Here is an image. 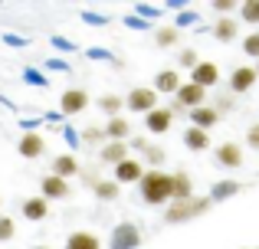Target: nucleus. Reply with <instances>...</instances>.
I'll use <instances>...</instances> for the list:
<instances>
[{
	"instance_id": "18",
	"label": "nucleus",
	"mask_w": 259,
	"mask_h": 249,
	"mask_svg": "<svg viewBox=\"0 0 259 249\" xmlns=\"http://www.w3.org/2000/svg\"><path fill=\"white\" fill-rule=\"evenodd\" d=\"M50 213V200L46 197H26L23 200V217L26 220H43Z\"/></svg>"
},
{
	"instance_id": "21",
	"label": "nucleus",
	"mask_w": 259,
	"mask_h": 249,
	"mask_svg": "<svg viewBox=\"0 0 259 249\" xmlns=\"http://www.w3.org/2000/svg\"><path fill=\"white\" fill-rule=\"evenodd\" d=\"M53 174L63 177V180H69L72 174H79V161L72 158V154H59V158L53 161Z\"/></svg>"
},
{
	"instance_id": "8",
	"label": "nucleus",
	"mask_w": 259,
	"mask_h": 249,
	"mask_svg": "<svg viewBox=\"0 0 259 249\" xmlns=\"http://www.w3.org/2000/svg\"><path fill=\"white\" fill-rule=\"evenodd\" d=\"M256 82H259V76H256L253 66H236V69L230 72V92H233V95H243V92H249Z\"/></svg>"
},
{
	"instance_id": "28",
	"label": "nucleus",
	"mask_w": 259,
	"mask_h": 249,
	"mask_svg": "<svg viewBox=\"0 0 259 249\" xmlns=\"http://www.w3.org/2000/svg\"><path fill=\"white\" fill-rule=\"evenodd\" d=\"M177 36H181V33H177L174 26H164V30H158V36H154V39H158L161 49H167V46H174V43H177Z\"/></svg>"
},
{
	"instance_id": "12",
	"label": "nucleus",
	"mask_w": 259,
	"mask_h": 249,
	"mask_svg": "<svg viewBox=\"0 0 259 249\" xmlns=\"http://www.w3.org/2000/svg\"><path fill=\"white\" fill-rule=\"evenodd\" d=\"M145 125H148V131H151V134H164L167 128L174 125V112L171 109H154V112H148V115H145Z\"/></svg>"
},
{
	"instance_id": "7",
	"label": "nucleus",
	"mask_w": 259,
	"mask_h": 249,
	"mask_svg": "<svg viewBox=\"0 0 259 249\" xmlns=\"http://www.w3.org/2000/svg\"><path fill=\"white\" fill-rule=\"evenodd\" d=\"M145 177V164L138 158H125L121 164H115V184H138Z\"/></svg>"
},
{
	"instance_id": "3",
	"label": "nucleus",
	"mask_w": 259,
	"mask_h": 249,
	"mask_svg": "<svg viewBox=\"0 0 259 249\" xmlns=\"http://www.w3.org/2000/svg\"><path fill=\"white\" fill-rule=\"evenodd\" d=\"M203 102H207V89H200V85H194V82H181V89L174 92L171 112L174 115L177 112H194V109H200Z\"/></svg>"
},
{
	"instance_id": "30",
	"label": "nucleus",
	"mask_w": 259,
	"mask_h": 249,
	"mask_svg": "<svg viewBox=\"0 0 259 249\" xmlns=\"http://www.w3.org/2000/svg\"><path fill=\"white\" fill-rule=\"evenodd\" d=\"M243 53L253 56V59H259V33H249V36L243 39Z\"/></svg>"
},
{
	"instance_id": "1",
	"label": "nucleus",
	"mask_w": 259,
	"mask_h": 249,
	"mask_svg": "<svg viewBox=\"0 0 259 249\" xmlns=\"http://www.w3.org/2000/svg\"><path fill=\"white\" fill-rule=\"evenodd\" d=\"M138 190H141V200L148 207H164L171 204V174H164L161 167H151L145 171V177L138 180Z\"/></svg>"
},
{
	"instance_id": "17",
	"label": "nucleus",
	"mask_w": 259,
	"mask_h": 249,
	"mask_svg": "<svg viewBox=\"0 0 259 249\" xmlns=\"http://www.w3.org/2000/svg\"><path fill=\"white\" fill-rule=\"evenodd\" d=\"M181 89V72L177 69H161L158 76H154V92H174Z\"/></svg>"
},
{
	"instance_id": "39",
	"label": "nucleus",
	"mask_w": 259,
	"mask_h": 249,
	"mask_svg": "<svg viewBox=\"0 0 259 249\" xmlns=\"http://www.w3.org/2000/svg\"><path fill=\"white\" fill-rule=\"evenodd\" d=\"M36 249H50V246H36Z\"/></svg>"
},
{
	"instance_id": "26",
	"label": "nucleus",
	"mask_w": 259,
	"mask_h": 249,
	"mask_svg": "<svg viewBox=\"0 0 259 249\" xmlns=\"http://www.w3.org/2000/svg\"><path fill=\"white\" fill-rule=\"evenodd\" d=\"M92 190H95V197H99V200H115V197L121 193L115 180H99V184H95Z\"/></svg>"
},
{
	"instance_id": "23",
	"label": "nucleus",
	"mask_w": 259,
	"mask_h": 249,
	"mask_svg": "<svg viewBox=\"0 0 259 249\" xmlns=\"http://www.w3.org/2000/svg\"><path fill=\"white\" fill-rule=\"evenodd\" d=\"M184 144H187L190 151H207V147H210V134H207V131H200V128H194V125H190L187 131H184Z\"/></svg>"
},
{
	"instance_id": "10",
	"label": "nucleus",
	"mask_w": 259,
	"mask_h": 249,
	"mask_svg": "<svg viewBox=\"0 0 259 249\" xmlns=\"http://www.w3.org/2000/svg\"><path fill=\"white\" fill-rule=\"evenodd\" d=\"M59 109H63V115H79V112L89 109V95L82 89H66L63 98H59Z\"/></svg>"
},
{
	"instance_id": "38",
	"label": "nucleus",
	"mask_w": 259,
	"mask_h": 249,
	"mask_svg": "<svg viewBox=\"0 0 259 249\" xmlns=\"http://www.w3.org/2000/svg\"><path fill=\"white\" fill-rule=\"evenodd\" d=\"M253 69H256V76H259V59H256V66H253Z\"/></svg>"
},
{
	"instance_id": "37",
	"label": "nucleus",
	"mask_w": 259,
	"mask_h": 249,
	"mask_svg": "<svg viewBox=\"0 0 259 249\" xmlns=\"http://www.w3.org/2000/svg\"><path fill=\"white\" fill-rule=\"evenodd\" d=\"M132 147H135V151H148V141H145V138H135Z\"/></svg>"
},
{
	"instance_id": "9",
	"label": "nucleus",
	"mask_w": 259,
	"mask_h": 249,
	"mask_svg": "<svg viewBox=\"0 0 259 249\" xmlns=\"http://www.w3.org/2000/svg\"><path fill=\"white\" fill-rule=\"evenodd\" d=\"M190 82L200 85V89L217 85V82H220V69H217V63H197L194 69H190Z\"/></svg>"
},
{
	"instance_id": "6",
	"label": "nucleus",
	"mask_w": 259,
	"mask_h": 249,
	"mask_svg": "<svg viewBox=\"0 0 259 249\" xmlns=\"http://www.w3.org/2000/svg\"><path fill=\"white\" fill-rule=\"evenodd\" d=\"M213 161H217V167H243V147L236 144V141H223V144H217V151H213Z\"/></svg>"
},
{
	"instance_id": "2",
	"label": "nucleus",
	"mask_w": 259,
	"mask_h": 249,
	"mask_svg": "<svg viewBox=\"0 0 259 249\" xmlns=\"http://www.w3.org/2000/svg\"><path fill=\"white\" fill-rule=\"evenodd\" d=\"M207 210H210V197H197L194 193L190 200H171L164 220L167 223H187V220L200 217V213H207Z\"/></svg>"
},
{
	"instance_id": "35",
	"label": "nucleus",
	"mask_w": 259,
	"mask_h": 249,
	"mask_svg": "<svg viewBox=\"0 0 259 249\" xmlns=\"http://www.w3.org/2000/svg\"><path fill=\"white\" fill-rule=\"evenodd\" d=\"M213 109H217V115H220V112H230V109H233V95H220Z\"/></svg>"
},
{
	"instance_id": "34",
	"label": "nucleus",
	"mask_w": 259,
	"mask_h": 249,
	"mask_svg": "<svg viewBox=\"0 0 259 249\" xmlns=\"http://www.w3.org/2000/svg\"><path fill=\"white\" fill-rule=\"evenodd\" d=\"M210 7H213L217 13H223V17H230V10H233V7H240V4H236V0H213Z\"/></svg>"
},
{
	"instance_id": "27",
	"label": "nucleus",
	"mask_w": 259,
	"mask_h": 249,
	"mask_svg": "<svg viewBox=\"0 0 259 249\" xmlns=\"http://www.w3.org/2000/svg\"><path fill=\"white\" fill-rule=\"evenodd\" d=\"M121 105H125V102H121L118 95H102V98H99V109H102V112H108L112 118L121 112Z\"/></svg>"
},
{
	"instance_id": "29",
	"label": "nucleus",
	"mask_w": 259,
	"mask_h": 249,
	"mask_svg": "<svg viewBox=\"0 0 259 249\" xmlns=\"http://www.w3.org/2000/svg\"><path fill=\"white\" fill-rule=\"evenodd\" d=\"M82 141H85V144H102V141H105V128H85V131H82Z\"/></svg>"
},
{
	"instance_id": "25",
	"label": "nucleus",
	"mask_w": 259,
	"mask_h": 249,
	"mask_svg": "<svg viewBox=\"0 0 259 249\" xmlns=\"http://www.w3.org/2000/svg\"><path fill=\"white\" fill-rule=\"evenodd\" d=\"M240 20L249 26H259V0H246V4H240Z\"/></svg>"
},
{
	"instance_id": "22",
	"label": "nucleus",
	"mask_w": 259,
	"mask_h": 249,
	"mask_svg": "<svg viewBox=\"0 0 259 249\" xmlns=\"http://www.w3.org/2000/svg\"><path fill=\"white\" fill-rule=\"evenodd\" d=\"M236 33H240V23H236L233 17H220L213 26V36L220 39V43H230V39H236Z\"/></svg>"
},
{
	"instance_id": "36",
	"label": "nucleus",
	"mask_w": 259,
	"mask_h": 249,
	"mask_svg": "<svg viewBox=\"0 0 259 249\" xmlns=\"http://www.w3.org/2000/svg\"><path fill=\"white\" fill-rule=\"evenodd\" d=\"M246 141H249V147H256V151H259V125H253V128H249Z\"/></svg>"
},
{
	"instance_id": "4",
	"label": "nucleus",
	"mask_w": 259,
	"mask_h": 249,
	"mask_svg": "<svg viewBox=\"0 0 259 249\" xmlns=\"http://www.w3.org/2000/svg\"><path fill=\"white\" fill-rule=\"evenodd\" d=\"M141 246V230L135 223H118L108 236V249H138Z\"/></svg>"
},
{
	"instance_id": "14",
	"label": "nucleus",
	"mask_w": 259,
	"mask_h": 249,
	"mask_svg": "<svg viewBox=\"0 0 259 249\" xmlns=\"http://www.w3.org/2000/svg\"><path fill=\"white\" fill-rule=\"evenodd\" d=\"M187 118H190V125H194V128H200V131H210V128L220 122L217 109H210V105H200V109L187 112Z\"/></svg>"
},
{
	"instance_id": "13",
	"label": "nucleus",
	"mask_w": 259,
	"mask_h": 249,
	"mask_svg": "<svg viewBox=\"0 0 259 249\" xmlns=\"http://www.w3.org/2000/svg\"><path fill=\"white\" fill-rule=\"evenodd\" d=\"M171 197L174 200H190L194 197V180L187 171H174L171 174Z\"/></svg>"
},
{
	"instance_id": "5",
	"label": "nucleus",
	"mask_w": 259,
	"mask_h": 249,
	"mask_svg": "<svg viewBox=\"0 0 259 249\" xmlns=\"http://www.w3.org/2000/svg\"><path fill=\"white\" fill-rule=\"evenodd\" d=\"M125 109H128V112H141V115H148V112H154V109H158V92H154V89H148V85H138V89H132V92H128Z\"/></svg>"
},
{
	"instance_id": "20",
	"label": "nucleus",
	"mask_w": 259,
	"mask_h": 249,
	"mask_svg": "<svg viewBox=\"0 0 259 249\" xmlns=\"http://www.w3.org/2000/svg\"><path fill=\"white\" fill-rule=\"evenodd\" d=\"M240 190H243L240 180H220V184H213V190H210V204H220V200H227V197H236Z\"/></svg>"
},
{
	"instance_id": "24",
	"label": "nucleus",
	"mask_w": 259,
	"mask_h": 249,
	"mask_svg": "<svg viewBox=\"0 0 259 249\" xmlns=\"http://www.w3.org/2000/svg\"><path fill=\"white\" fill-rule=\"evenodd\" d=\"M66 249H102V243L95 233H72L66 239Z\"/></svg>"
},
{
	"instance_id": "11",
	"label": "nucleus",
	"mask_w": 259,
	"mask_h": 249,
	"mask_svg": "<svg viewBox=\"0 0 259 249\" xmlns=\"http://www.w3.org/2000/svg\"><path fill=\"white\" fill-rule=\"evenodd\" d=\"M39 190H43V197L46 200H66L69 197V180H63V177H56V174H50V177H43V184H39Z\"/></svg>"
},
{
	"instance_id": "15",
	"label": "nucleus",
	"mask_w": 259,
	"mask_h": 249,
	"mask_svg": "<svg viewBox=\"0 0 259 249\" xmlns=\"http://www.w3.org/2000/svg\"><path fill=\"white\" fill-rule=\"evenodd\" d=\"M20 154L23 158H43V151H46V141H43V134H36V131H30V134H23L20 138Z\"/></svg>"
},
{
	"instance_id": "33",
	"label": "nucleus",
	"mask_w": 259,
	"mask_h": 249,
	"mask_svg": "<svg viewBox=\"0 0 259 249\" xmlns=\"http://www.w3.org/2000/svg\"><path fill=\"white\" fill-rule=\"evenodd\" d=\"M177 63H181L184 69H194V66L200 63V59H197V53H194V49H181V56H177Z\"/></svg>"
},
{
	"instance_id": "19",
	"label": "nucleus",
	"mask_w": 259,
	"mask_h": 249,
	"mask_svg": "<svg viewBox=\"0 0 259 249\" xmlns=\"http://www.w3.org/2000/svg\"><path fill=\"white\" fill-rule=\"evenodd\" d=\"M128 134H132V125H128V118H121V115L108 118V125H105V138H108V141H125Z\"/></svg>"
},
{
	"instance_id": "32",
	"label": "nucleus",
	"mask_w": 259,
	"mask_h": 249,
	"mask_svg": "<svg viewBox=\"0 0 259 249\" xmlns=\"http://www.w3.org/2000/svg\"><path fill=\"white\" fill-rule=\"evenodd\" d=\"M145 161H148V164H164V147H158V144H148V151H145Z\"/></svg>"
},
{
	"instance_id": "31",
	"label": "nucleus",
	"mask_w": 259,
	"mask_h": 249,
	"mask_svg": "<svg viewBox=\"0 0 259 249\" xmlns=\"http://www.w3.org/2000/svg\"><path fill=\"white\" fill-rule=\"evenodd\" d=\"M13 233H17V223H13L10 217H0V243L13 239Z\"/></svg>"
},
{
	"instance_id": "16",
	"label": "nucleus",
	"mask_w": 259,
	"mask_h": 249,
	"mask_svg": "<svg viewBox=\"0 0 259 249\" xmlns=\"http://www.w3.org/2000/svg\"><path fill=\"white\" fill-rule=\"evenodd\" d=\"M128 158V141H105V147H102V164H121V161Z\"/></svg>"
}]
</instances>
